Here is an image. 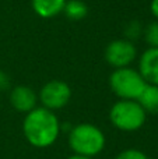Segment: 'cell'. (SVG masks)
<instances>
[{"label":"cell","instance_id":"5b68a950","mask_svg":"<svg viewBox=\"0 0 158 159\" xmlns=\"http://www.w3.org/2000/svg\"><path fill=\"white\" fill-rule=\"evenodd\" d=\"M70 99H72V88L62 80L48 81L38 93V101L41 102V106L52 112L66 107Z\"/></svg>","mask_w":158,"mask_h":159},{"label":"cell","instance_id":"7c38bea8","mask_svg":"<svg viewBox=\"0 0 158 159\" xmlns=\"http://www.w3.org/2000/svg\"><path fill=\"white\" fill-rule=\"evenodd\" d=\"M143 36L148 48H158V21H151L143 28Z\"/></svg>","mask_w":158,"mask_h":159},{"label":"cell","instance_id":"2e32d148","mask_svg":"<svg viewBox=\"0 0 158 159\" xmlns=\"http://www.w3.org/2000/svg\"><path fill=\"white\" fill-rule=\"evenodd\" d=\"M150 11L153 14V17L158 21V0H151L150 3Z\"/></svg>","mask_w":158,"mask_h":159},{"label":"cell","instance_id":"30bf717a","mask_svg":"<svg viewBox=\"0 0 158 159\" xmlns=\"http://www.w3.org/2000/svg\"><path fill=\"white\" fill-rule=\"evenodd\" d=\"M137 102L147 115H158V85H146L143 92L137 98Z\"/></svg>","mask_w":158,"mask_h":159},{"label":"cell","instance_id":"277c9868","mask_svg":"<svg viewBox=\"0 0 158 159\" xmlns=\"http://www.w3.org/2000/svg\"><path fill=\"white\" fill-rule=\"evenodd\" d=\"M146 85H147V82L142 77L139 70L133 69L130 66L115 69L109 75L111 91L119 99L137 101V98L143 92Z\"/></svg>","mask_w":158,"mask_h":159},{"label":"cell","instance_id":"e0dca14e","mask_svg":"<svg viewBox=\"0 0 158 159\" xmlns=\"http://www.w3.org/2000/svg\"><path fill=\"white\" fill-rule=\"evenodd\" d=\"M66 159H95V158H90V157H83V155H76V154H72L70 157H67Z\"/></svg>","mask_w":158,"mask_h":159},{"label":"cell","instance_id":"8fae6325","mask_svg":"<svg viewBox=\"0 0 158 159\" xmlns=\"http://www.w3.org/2000/svg\"><path fill=\"white\" fill-rule=\"evenodd\" d=\"M63 13L72 21H81L88 14V7L83 0H67Z\"/></svg>","mask_w":158,"mask_h":159},{"label":"cell","instance_id":"9c48e42d","mask_svg":"<svg viewBox=\"0 0 158 159\" xmlns=\"http://www.w3.org/2000/svg\"><path fill=\"white\" fill-rule=\"evenodd\" d=\"M67 0H32V10L41 18H53L63 13Z\"/></svg>","mask_w":158,"mask_h":159},{"label":"cell","instance_id":"6da1fadb","mask_svg":"<svg viewBox=\"0 0 158 159\" xmlns=\"http://www.w3.org/2000/svg\"><path fill=\"white\" fill-rule=\"evenodd\" d=\"M62 133V124L55 112L36 106L24 116L22 134L31 147L46 149L58 141Z\"/></svg>","mask_w":158,"mask_h":159},{"label":"cell","instance_id":"3957f363","mask_svg":"<svg viewBox=\"0 0 158 159\" xmlns=\"http://www.w3.org/2000/svg\"><path fill=\"white\" fill-rule=\"evenodd\" d=\"M109 121L116 130L134 133L143 129L147 121V113L137 101L119 99L109 109Z\"/></svg>","mask_w":158,"mask_h":159},{"label":"cell","instance_id":"4fadbf2b","mask_svg":"<svg viewBox=\"0 0 158 159\" xmlns=\"http://www.w3.org/2000/svg\"><path fill=\"white\" fill-rule=\"evenodd\" d=\"M125 35H126L125 39L133 42L134 39H137L139 36L143 35V27L140 25L139 21H130L125 28Z\"/></svg>","mask_w":158,"mask_h":159},{"label":"cell","instance_id":"5bb4252c","mask_svg":"<svg viewBox=\"0 0 158 159\" xmlns=\"http://www.w3.org/2000/svg\"><path fill=\"white\" fill-rule=\"evenodd\" d=\"M114 159H150L142 149L137 148H128L120 151Z\"/></svg>","mask_w":158,"mask_h":159},{"label":"cell","instance_id":"9a60e30c","mask_svg":"<svg viewBox=\"0 0 158 159\" xmlns=\"http://www.w3.org/2000/svg\"><path fill=\"white\" fill-rule=\"evenodd\" d=\"M10 87V78L4 71L0 70V91H4Z\"/></svg>","mask_w":158,"mask_h":159},{"label":"cell","instance_id":"ba28073f","mask_svg":"<svg viewBox=\"0 0 158 159\" xmlns=\"http://www.w3.org/2000/svg\"><path fill=\"white\" fill-rule=\"evenodd\" d=\"M139 73L147 84L158 85V48H148L139 59Z\"/></svg>","mask_w":158,"mask_h":159},{"label":"cell","instance_id":"8992f818","mask_svg":"<svg viewBox=\"0 0 158 159\" xmlns=\"http://www.w3.org/2000/svg\"><path fill=\"white\" fill-rule=\"evenodd\" d=\"M137 57V48L132 41L122 38L109 42L105 48V60L112 69L129 67Z\"/></svg>","mask_w":158,"mask_h":159},{"label":"cell","instance_id":"52a82bcc","mask_svg":"<svg viewBox=\"0 0 158 159\" xmlns=\"http://www.w3.org/2000/svg\"><path fill=\"white\" fill-rule=\"evenodd\" d=\"M38 93L28 85H16L10 91V105L20 113H30L38 106Z\"/></svg>","mask_w":158,"mask_h":159},{"label":"cell","instance_id":"7a4b0ae2","mask_svg":"<svg viewBox=\"0 0 158 159\" xmlns=\"http://www.w3.org/2000/svg\"><path fill=\"white\" fill-rule=\"evenodd\" d=\"M67 144L73 154L95 158L105 149L106 138L104 131L95 124L78 123L70 129Z\"/></svg>","mask_w":158,"mask_h":159}]
</instances>
